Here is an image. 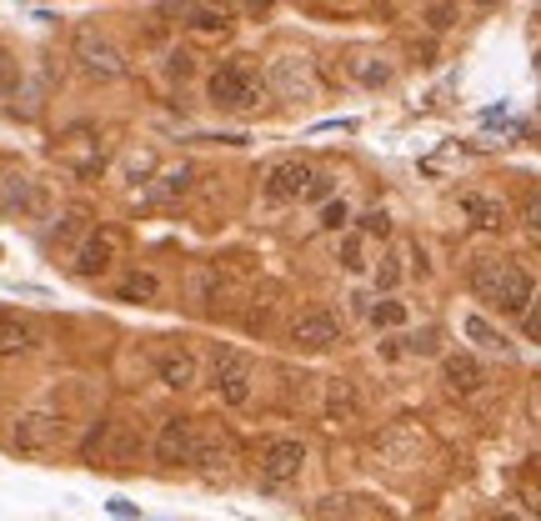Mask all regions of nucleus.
<instances>
[{"label":"nucleus","mask_w":541,"mask_h":521,"mask_svg":"<svg viewBox=\"0 0 541 521\" xmlns=\"http://www.w3.org/2000/svg\"><path fill=\"white\" fill-rule=\"evenodd\" d=\"M471 291H476V301H486L491 311L521 316V311L531 306V296H536V281H531V271L516 266V261L476 256V261H471Z\"/></svg>","instance_id":"1"},{"label":"nucleus","mask_w":541,"mask_h":521,"mask_svg":"<svg viewBox=\"0 0 541 521\" xmlns=\"http://www.w3.org/2000/svg\"><path fill=\"white\" fill-rule=\"evenodd\" d=\"M206 96H211L216 111L256 116V111L266 106L271 86H266V76H261L251 61H221V66L211 71V81H206Z\"/></svg>","instance_id":"2"},{"label":"nucleus","mask_w":541,"mask_h":521,"mask_svg":"<svg viewBox=\"0 0 541 521\" xmlns=\"http://www.w3.org/2000/svg\"><path fill=\"white\" fill-rule=\"evenodd\" d=\"M211 386H216V396L231 411H246L251 396H256V366H251V356L231 351V346H216V356H211Z\"/></svg>","instance_id":"3"},{"label":"nucleus","mask_w":541,"mask_h":521,"mask_svg":"<svg viewBox=\"0 0 541 521\" xmlns=\"http://www.w3.org/2000/svg\"><path fill=\"white\" fill-rule=\"evenodd\" d=\"M286 341L296 346V351H331V346H341V316L331 311V306H306V311H296L291 316V326H286Z\"/></svg>","instance_id":"4"},{"label":"nucleus","mask_w":541,"mask_h":521,"mask_svg":"<svg viewBox=\"0 0 541 521\" xmlns=\"http://www.w3.org/2000/svg\"><path fill=\"white\" fill-rule=\"evenodd\" d=\"M71 56H76V66H81L91 81H121V76H126V61H121V51L111 46V36H101V31H91V26L76 31Z\"/></svg>","instance_id":"5"},{"label":"nucleus","mask_w":541,"mask_h":521,"mask_svg":"<svg viewBox=\"0 0 541 521\" xmlns=\"http://www.w3.org/2000/svg\"><path fill=\"white\" fill-rule=\"evenodd\" d=\"M116 256H121V231H116V226H91V231L76 241V251H71V276L96 281V276L111 271Z\"/></svg>","instance_id":"6"},{"label":"nucleus","mask_w":541,"mask_h":521,"mask_svg":"<svg viewBox=\"0 0 541 521\" xmlns=\"http://www.w3.org/2000/svg\"><path fill=\"white\" fill-rule=\"evenodd\" d=\"M91 461H111V466H131L141 456V431L131 421H96V431L81 446Z\"/></svg>","instance_id":"7"},{"label":"nucleus","mask_w":541,"mask_h":521,"mask_svg":"<svg viewBox=\"0 0 541 521\" xmlns=\"http://www.w3.org/2000/svg\"><path fill=\"white\" fill-rule=\"evenodd\" d=\"M251 461H256V476L271 481V486L296 481L301 466H306V441H296V436H271V441H261V446L251 451Z\"/></svg>","instance_id":"8"},{"label":"nucleus","mask_w":541,"mask_h":521,"mask_svg":"<svg viewBox=\"0 0 541 521\" xmlns=\"http://www.w3.org/2000/svg\"><path fill=\"white\" fill-rule=\"evenodd\" d=\"M196 416H166L161 426H156V436H151V456L166 466V471H176V466H191V451H196Z\"/></svg>","instance_id":"9"},{"label":"nucleus","mask_w":541,"mask_h":521,"mask_svg":"<svg viewBox=\"0 0 541 521\" xmlns=\"http://www.w3.org/2000/svg\"><path fill=\"white\" fill-rule=\"evenodd\" d=\"M151 371H156L171 391H196V386L206 381L201 356H196L191 346H156V351H151Z\"/></svg>","instance_id":"10"},{"label":"nucleus","mask_w":541,"mask_h":521,"mask_svg":"<svg viewBox=\"0 0 541 521\" xmlns=\"http://www.w3.org/2000/svg\"><path fill=\"white\" fill-rule=\"evenodd\" d=\"M61 436H66V421L56 411H26L11 431L16 451H26V456H51L61 446Z\"/></svg>","instance_id":"11"},{"label":"nucleus","mask_w":541,"mask_h":521,"mask_svg":"<svg viewBox=\"0 0 541 521\" xmlns=\"http://www.w3.org/2000/svg\"><path fill=\"white\" fill-rule=\"evenodd\" d=\"M231 461H236V436H231L226 426H216V421H201V426H196L191 466H196L201 476H221Z\"/></svg>","instance_id":"12"},{"label":"nucleus","mask_w":541,"mask_h":521,"mask_svg":"<svg viewBox=\"0 0 541 521\" xmlns=\"http://www.w3.org/2000/svg\"><path fill=\"white\" fill-rule=\"evenodd\" d=\"M306 181H311V166L296 161V156H286V161L266 166V176H261V196L276 201V206H281V201H301Z\"/></svg>","instance_id":"13"},{"label":"nucleus","mask_w":541,"mask_h":521,"mask_svg":"<svg viewBox=\"0 0 541 521\" xmlns=\"http://www.w3.org/2000/svg\"><path fill=\"white\" fill-rule=\"evenodd\" d=\"M186 291H191V301H196V306L216 311L221 301H231V296H236V271H231V261H206Z\"/></svg>","instance_id":"14"},{"label":"nucleus","mask_w":541,"mask_h":521,"mask_svg":"<svg viewBox=\"0 0 541 521\" xmlns=\"http://www.w3.org/2000/svg\"><path fill=\"white\" fill-rule=\"evenodd\" d=\"M51 206L46 186L31 176H6L0 181V216H41Z\"/></svg>","instance_id":"15"},{"label":"nucleus","mask_w":541,"mask_h":521,"mask_svg":"<svg viewBox=\"0 0 541 521\" xmlns=\"http://www.w3.org/2000/svg\"><path fill=\"white\" fill-rule=\"evenodd\" d=\"M176 11L191 36H231V26H236V16L211 6V0H176Z\"/></svg>","instance_id":"16"},{"label":"nucleus","mask_w":541,"mask_h":521,"mask_svg":"<svg viewBox=\"0 0 541 521\" xmlns=\"http://www.w3.org/2000/svg\"><path fill=\"white\" fill-rule=\"evenodd\" d=\"M441 386L451 396H476L486 386V371L471 351H456V356H441Z\"/></svg>","instance_id":"17"},{"label":"nucleus","mask_w":541,"mask_h":521,"mask_svg":"<svg viewBox=\"0 0 541 521\" xmlns=\"http://www.w3.org/2000/svg\"><path fill=\"white\" fill-rule=\"evenodd\" d=\"M321 416L336 421V426L356 421V416H361V391H356L346 376H326V381H321Z\"/></svg>","instance_id":"18"},{"label":"nucleus","mask_w":541,"mask_h":521,"mask_svg":"<svg viewBox=\"0 0 541 521\" xmlns=\"http://www.w3.org/2000/svg\"><path fill=\"white\" fill-rule=\"evenodd\" d=\"M266 86H271V91H281L286 101H306V96H311V86H316L311 61H296V56L276 61V66H271V76H266Z\"/></svg>","instance_id":"19"},{"label":"nucleus","mask_w":541,"mask_h":521,"mask_svg":"<svg viewBox=\"0 0 541 521\" xmlns=\"http://www.w3.org/2000/svg\"><path fill=\"white\" fill-rule=\"evenodd\" d=\"M31 346H36L31 316H21V311H11V306H0V361H16V356H26Z\"/></svg>","instance_id":"20"},{"label":"nucleus","mask_w":541,"mask_h":521,"mask_svg":"<svg viewBox=\"0 0 541 521\" xmlns=\"http://www.w3.org/2000/svg\"><path fill=\"white\" fill-rule=\"evenodd\" d=\"M116 301H131V306H151V301H161V276L151 271V266H131V271H121L116 276Z\"/></svg>","instance_id":"21"},{"label":"nucleus","mask_w":541,"mask_h":521,"mask_svg":"<svg viewBox=\"0 0 541 521\" xmlns=\"http://www.w3.org/2000/svg\"><path fill=\"white\" fill-rule=\"evenodd\" d=\"M376 451L386 456V466H391V456H396V461H416V456H421V431L406 426V421H396L391 431L376 436Z\"/></svg>","instance_id":"22"},{"label":"nucleus","mask_w":541,"mask_h":521,"mask_svg":"<svg viewBox=\"0 0 541 521\" xmlns=\"http://www.w3.org/2000/svg\"><path fill=\"white\" fill-rule=\"evenodd\" d=\"M461 211H466V221L481 226V231H501V226H506V206H501L496 196H486V191H466V196H461Z\"/></svg>","instance_id":"23"},{"label":"nucleus","mask_w":541,"mask_h":521,"mask_svg":"<svg viewBox=\"0 0 541 521\" xmlns=\"http://www.w3.org/2000/svg\"><path fill=\"white\" fill-rule=\"evenodd\" d=\"M461 331H466V341H471V346H481V351H491V356H511V341H506V336H501L486 316H466V321H461Z\"/></svg>","instance_id":"24"},{"label":"nucleus","mask_w":541,"mask_h":521,"mask_svg":"<svg viewBox=\"0 0 541 521\" xmlns=\"http://www.w3.org/2000/svg\"><path fill=\"white\" fill-rule=\"evenodd\" d=\"M351 76H356L361 86H386V81H391V66L376 61V56H361V61H351Z\"/></svg>","instance_id":"25"},{"label":"nucleus","mask_w":541,"mask_h":521,"mask_svg":"<svg viewBox=\"0 0 541 521\" xmlns=\"http://www.w3.org/2000/svg\"><path fill=\"white\" fill-rule=\"evenodd\" d=\"M371 321L376 326H406V306L401 301H376L371 306Z\"/></svg>","instance_id":"26"},{"label":"nucleus","mask_w":541,"mask_h":521,"mask_svg":"<svg viewBox=\"0 0 541 521\" xmlns=\"http://www.w3.org/2000/svg\"><path fill=\"white\" fill-rule=\"evenodd\" d=\"M356 506H351V496H326L321 506H316V521H346Z\"/></svg>","instance_id":"27"},{"label":"nucleus","mask_w":541,"mask_h":521,"mask_svg":"<svg viewBox=\"0 0 541 521\" xmlns=\"http://www.w3.org/2000/svg\"><path fill=\"white\" fill-rule=\"evenodd\" d=\"M516 321H521V336L541 346V296H531V306H526V311H521Z\"/></svg>","instance_id":"28"},{"label":"nucleus","mask_w":541,"mask_h":521,"mask_svg":"<svg viewBox=\"0 0 541 521\" xmlns=\"http://www.w3.org/2000/svg\"><path fill=\"white\" fill-rule=\"evenodd\" d=\"M331 196H336V181H331V176H321V171H311V181H306L301 201H331Z\"/></svg>","instance_id":"29"},{"label":"nucleus","mask_w":541,"mask_h":521,"mask_svg":"<svg viewBox=\"0 0 541 521\" xmlns=\"http://www.w3.org/2000/svg\"><path fill=\"white\" fill-rule=\"evenodd\" d=\"M521 226H526V231L541 241V191H531V196L521 201Z\"/></svg>","instance_id":"30"},{"label":"nucleus","mask_w":541,"mask_h":521,"mask_svg":"<svg viewBox=\"0 0 541 521\" xmlns=\"http://www.w3.org/2000/svg\"><path fill=\"white\" fill-rule=\"evenodd\" d=\"M376 281H381L386 291L401 281V256H396V251H386V256H381V266H376Z\"/></svg>","instance_id":"31"},{"label":"nucleus","mask_w":541,"mask_h":521,"mask_svg":"<svg viewBox=\"0 0 541 521\" xmlns=\"http://www.w3.org/2000/svg\"><path fill=\"white\" fill-rule=\"evenodd\" d=\"M426 26H431V31H451V26H456V6H451V0H446V6H431V11H426Z\"/></svg>","instance_id":"32"},{"label":"nucleus","mask_w":541,"mask_h":521,"mask_svg":"<svg viewBox=\"0 0 541 521\" xmlns=\"http://www.w3.org/2000/svg\"><path fill=\"white\" fill-rule=\"evenodd\" d=\"M81 236H86V216H81V211H71V216L56 226V241H81Z\"/></svg>","instance_id":"33"},{"label":"nucleus","mask_w":541,"mask_h":521,"mask_svg":"<svg viewBox=\"0 0 541 521\" xmlns=\"http://www.w3.org/2000/svg\"><path fill=\"white\" fill-rule=\"evenodd\" d=\"M341 266H346V271H366V261H361V236H346V241H341Z\"/></svg>","instance_id":"34"},{"label":"nucleus","mask_w":541,"mask_h":521,"mask_svg":"<svg viewBox=\"0 0 541 521\" xmlns=\"http://www.w3.org/2000/svg\"><path fill=\"white\" fill-rule=\"evenodd\" d=\"M321 226H326V231H341V226H346V201H326V206H321Z\"/></svg>","instance_id":"35"},{"label":"nucleus","mask_w":541,"mask_h":521,"mask_svg":"<svg viewBox=\"0 0 541 521\" xmlns=\"http://www.w3.org/2000/svg\"><path fill=\"white\" fill-rule=\"evenodd\" d=\"M361 231H366V236H391V221H386V211H371V216L361 221Z\"/></svg>","instance_id":"36"},{"label":"nucleus","mask_w":541,"mask_h":521,"mask_svg":"<svg viewBox=\"0 0 541 521\" xmlns=\"http://www.w3.org/2000/svg\"><path fill=\"white\" fill-rule=\"evenodd\" d=\"M191 71H196V56H186V51H176V56H171V76L181 81V76H191Z\"/></svg>","instance_id":"37"},{"label":"nucleus","mask_w":541,"mask_h":521,"mask_svg":"<svg viewBox=\"0 0 541 521\" xmlns=\"http://www.w3.org/2000/svg\"><path fill=\"white\" fill-rule=\"evenodd\" d=\"M266 6H276V0H246V11H266Z\"/></svg>","instance_id":"38"},{"label":"nucleus","mask_w":541,"mask_h":521,"mask_svg":"<svg viewBox=\"0 0 541 521\" xmlns=\"http://www.w3.org/2000/svg\"><path fill=\"white\" fill-rule=\"evenodd\" d=\"M486 521H521V516H511V511H491Z\"/></svg>","instance_id":"39"},{"label":"nucleus","mask_w":541,"mask_h":521,"mask_svg":"<svg viewBox=\"0 0 541 521\" xmlns=\"http://www.w3.org/2000/svg\"><path fill=\"white\" fill-rule=\"evenodd\" d=\"M531 511H536V521H541V491H536V496H531Z\"/></svg>","instance_id":"40"},{"label":"nucleus","mask_w":541,"mask_h":521,"mask_svg":"<svg viewBox=\"0 0 541 521\" xmlns=\"http://www.w3.org/2000/svg\"><path fill=\"white\" fill-rule=\"evenodd\" d=\"M476 6H496V0H476Z\"/></svg>","instance_id":"41"},{"label":"nucleus","mask_w":541,"mask_h":521,"mask_svg":"<svg viewBox=\"0 0 541 521\" xmlns=\"http://www.w3.org/2000/svg\"><path fill=\"white\" fill-rule=\"evenodd\" d=\"M536 71H541V56H536Z\"/></svg>","instance_id":"42"}]
</instances>
